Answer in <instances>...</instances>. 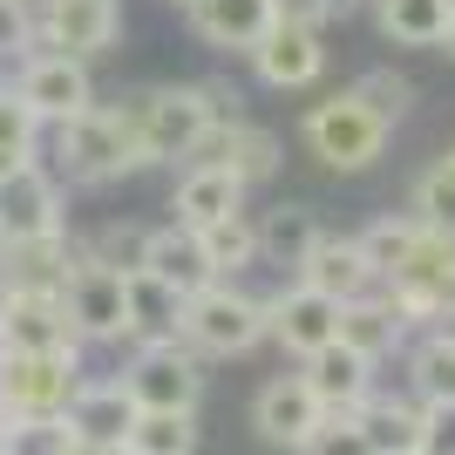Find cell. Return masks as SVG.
Segmentation results:
<instances>
[{
  "instance_id": "1",
  "label": "cell",
  "mask_w": 455,
  "mask_h": 455,
  "mask_svg": "<svg viewBox=\"0 0 455 455\" xmlns=\"http://www.w3.org/2000/svg\"><path fill=\"white\" fill-rule=\"evenodd\" d=\"M55 136H61L55 164H61L68 184H116V177H130V171H150L130 102H95V109H82L76 123H61Z\"/></svg>"
},
{
  "instance_id": "2",
  "label": "cell",
  "mask_w": 455,
  "mask_h": 455,
  "mask_svg": "<svg viewBox=\"0 0 455 455\" xmlns=\"http://www.w3.org/2000/svg\"><path fill=\"white\" fill-rule=\"evenodd\" d=\"M177 340H184L197 361H238V354H251V347L266 340V299L245 292V285H231V279H211L204 292L184 299Z\"/></svg>"
},
{
  "instance_id": "3",
  "label": "cell",
  "mask_w": 455,
  "mask_h": 455,
  "mask_svg": "<svg viewBox=\"0 0 455 455\" xmlns=\"http://www.w3.org/2000/svg\"><path fill=\"white\" fill-rule=\"evenodd\" d=\"M82 347L76 354H0V428L7 421H61L82 387Z\"/></svg>"
},
{
  "instance_id": "4",
  "label": "cell",
  "mask_w": 455,
  "mask_h": 455,
  "mask_svg": "<svg viewBox=\"0 0 455 455\" xmlns=\"http://www.w3.org/2000/svg\"><path fill=\"white\" fill-rule=\"evenodd\" d=\"M116 387L130 395L136 415H197V401H204V361L184 340L136 347L130 367L116 374Z\"/></svg>"
},
{
  "instance_id": "5",
  "label": "cell",
  "mask_w": 455,
  "mask_h": 455,
  "mask_svg": "<svg viewBox=\"0 0 455 455\" xmlns=\"http://www.w3.org/2000/svg\"><path fill=\"white\" fill-rule=\"evenodd\" d=\"M130 116H136V136H143V156L150 164H177L211 136V109H204V89L197 82H156V89L130 95Z\"/></svg>"
},
{
  "instance_id": "6",
  "label": "cell",
  "mask_w": 455,
  "mask_h": 455,
  "mask_svg": "<svg viewBox=\"0 0 455 455\" xmlns=\"http://www.w3.org/2000/svg\"><path fill=\"white\" fill-rule=\"evenodd\" d=\"M306 150L320 156L326 171H367V164H380V150H387V123H380V116H367L361 102H354V95H326V102H313V109H306Z\"/></svg>"
},
{
  "instance_id": "7",
  "label": "cell",
  "mask_w": 455,
  "mask_h": 455,
  "mask_svg": "<svg viewBox=\"0 0 455 455\" xmlns=\"http://www.w3.org/2000/svg\"><path fill=\"white\" fill-rule=\"evenodd\" d=\"M7 89L35 109L41 130H61V123H76L82 109H95V76H89V61L55 55V48H35V55L20 61V76L7 82Z\"/></svg>"
},
{
  "instance_id": "8",
  "label": "cell",
  "mask_w": 455,
  "mask_h": 455,
  "mask_svg": "<svg viewBox=\"0 0 455 455\" xmlns=\"http://www.w3.org/2000/svg\"><path fill=\"white\" fill-rule=\"evenodd\" d=\"M61 313L76 326V340H123L130 333V313H123V272L95 266L89 245L76 238V259H68V279H61Z\"/></svg>"
},
{
  "instance_id": "9",
  "label": "cell",
  "mask_w": 455,
  "mask_h": 455,
  "mask_svg": "<svg viewBox=\"0 0 455 455\" xmlns=\"http://www.w3.org/2000/svg\"><path fill=\"white\" fill-rule=\"evenodd\" d=\"M68 231V204H61V177L28 164L0 184V245H48Z\"/></svg>"
},
{
  "instance_id": "10",
  "label": "cell",
  "mask_w": 455,
  "mask_h": 455,
  "mask_svg": "<svg viewBox=\"0 0 455 455\" xmlns=\"http://www.w3.org/2000/svg\"><path fill=\"white\" fill-rule=\"evenodd\" d=\"M266 340H279L292 361H313L320 347L340 340V306L292 279L285 292H272V299H266Z\"/></svg>"
},
{
  "instance_id": "11",
  "label": "cell",
  "mask_w": 455,
  "mask_h": 455,
  "mask_svg": "<svg viewBox=\"0 0 455 455\" xmlns=\"http://www.w3.org/2000/svg\"><path fill=\"white\" fill-rule=\"evenodd\" d=\"M251 428H259L272 449H292V455H299L306 442L326 428V408L313 401L306 374H272L266 387H259V401H251Z\"/></svg>"
},
{
  "instance_id": "12",
  "label": "cell",
  "mask_w": 455,
  "mask_h": 455,
  "mask_svg": "<svg viewBox=\"0 0 455 455\" xmlns=\"http://www.w3.org/2000/svg\"><path fill=\"white\" fill-rule=\"evenodd\" d=\"M76 326L61 313V292H7L0 313V354H76Z\"/></svg>"
},
{
  "instance_id": "13",
  "label": "cell",
  "mask_w": 455,
  "mask_h": 455,
  "mask_svg": "<svg viewBox=\"0 0 455 455\" xmlns=\"http://www.w3.org/2000/svg\"><path fill=\"white\" fill-rule=\"evenodd\" d=\"M190 164H211V171H231L238 184H266V177H279V164H285V143L266 130V123H231V130H211L197 150H190Z\"/></svg>"
},
{
  "instance_id": "14",
  "label": "cell",
  "mask_w": 455,
  "mask_h": 455,
  "mask_svg": "<svg viewBox=\"0 0 455 455\" xmlns=\"http://www.w3.org/2000/svg\"><path fill=\"white\" fill-rule=\"evenodd\" d=\"M116 35H123V7H116V0H55L48 20H41V41H35V48L95 61L102 48H116Z\"/></svg>"
},
{
  "instance_id": "15",
  "label": "cell",
  "mask_w": 455,
  "mask_h": 455,
  "mask_svg": "<svg viewBox=\"0 0 455 455\" xmlns=\"http://www.w3.org/2000/svg\"><path fill=\"white\" fill-rule=\"evenodd\" d=\"M299 374H306V387H313V401L326 408V421H354V408L374 395V361L347 354L340 340L320 347L313 361H299Z\"/></svg>"
},
{
  "instance_id": "16",
  "label": "cell",
  "mask_w": 455,
  "mask_h": 455,
  "mask_svg": "<svg viewBox=\"0 0 455 455\" xmlns=\"http://www.w3.org/2000/svg\"><path fill=\"white\" fill-rule=\"evenodd\" d=\"M299 285H313V292L333 299V306H354V299H367L380 279H374V266H367L361 238H333V231H326L320 245H313V259L299 266Z\"/></svg>"
},
{
  "instance_id": "17",
  "label": "cell",
  "mask_w": 455,
  "mask_h": 455,
  "mask_svg": "<svg viewBox=\"0 0 455 455\" xmlns=\"http://www.w3.org/2000/svg\"><path fill=\"white\" fill-rule=\"evenodd\" d=\"M245 61L259 68L266 89H313L320 68H326V48H320V35H306V28H279V20H272L266 41H259Z\"/></svg>"
},
{
  "instance_id": "18",
  "label": "cell",
  "mask_w": 455,
  "mask_h": 455,
  "mask_svg": "<svg viewBox=\"0 0 455 455\" xmlns=\"http://www.w3.org/2000/svg\"><path fill=\"white\" fill-rule=\"evenodd\" d=\"M238 211H245V184L231 171L184 164V177H177V190H171V225L204 231V225H218V218H238Z\"/></svg>"
},
{
  "instance_id": "19",
  "label": "cell",
  "mask_w": 455,
  "mask_h": 455,
  "mask_svg": "<svg viewBox=\"0 0 455 455\" xmlns=\"http://www.w3.org/2000/svg\"><path fill=\"white\" fill-rule=\"evenodd\" d=\"M130 395L116 387V380H82L76 401H68V415H61V428H68V442H95V449H116L123 455V435H130Z\"/></svg>"
},
{
  "instance_id": "20",
  "label": "cell",
  "mask_w": 455,
  "mask_h": 455,
  "mask_svg": "<svg viewBox=\"0 0 455 455\" xmlns=\"http://www.w3.org/2000/svg\"><path fill=\"white\" fill-rule=\"evenodd\" d=\"M190 28H197V41L218 48V55H251L272 28V0H197V7H190Z\"/></svg>"
},
{
  "instance_id": "21",
  "label": "cell",
  "mask_w": 455,
  "mask_h": 455,
  "mask_svg": "<svg viewBox=\"0 0 455 455\" xmlns=\"http://www.w3.org/2000/svg\"><path fill=\"white\" fill-rule=\"evenodd\" d=\"M408 333H415V326L401 320V306L387 299V292H367V299H354V306H340V347L347 354H361V361H387V354H395V347H408Z\"/></svg>"
},
{
  "instance_id": "22",
  "label": "cell",
  "mask_w": 455,
  "mask_h": 455,
  "mask_svg": "<svg viewBox=\"0 0 455 455\" xmlns=\"http://www.w3.org/2000/svg\"><path fill=\"white\" fill-rule=\"evenodd\" d=\"M136 272H150V279H164L171 292H204L218 272L204 266V245H197V231L184 225H150V238H143V266Z\"/></svg>"
},
{
  "instance_id": "23",
  "label": "cell",
  "mask_w": 455,
  "mask_h": 455,
  "mask_svg": "<svg viewBox=\"0 0 455 455\" xmlns=\"http://www.w3.org/2000/svg\"><path fill=\"white\" fill-rule=\"evenodd\" d=\"M123 313H130V333H123L130 347H164V340H177V326H184V292H171V285L150 279V272H130V279H123Z\"/></svg>"
},
{
  "instance_id": "24",
  "label": "cell",
  "mask_w": 455,
  "mask_h": 455,
  "mask_svg": "<svg viewBox=\"0 0 455 455\" xmlns=\"http://www.w3.org/2000/svg\"><path fill=\"white\" fill-rule=\"evenodd\" d=\"M251 225H259V266H285L292 279H299V266L313 259V245L326 238V225L306 204H272L266 218H251Z\"/></svg>"
},
{
  "instance_id": "25",
  "label": "cell",
  "mask_w": 455,
  "mask_h": 455,
  "mask_svg": "<svg viewBox=\"0 0 455 455\" xmlns=\"http://www.w3.org/2000/svg\"><path fill=\"white\" fill-rule=\"evenodd\" d=\"M354 428H361L367 455H415V428H421V408L408 395H367L354 408Z\"/></svg>"
},
{
  "instance_id": "26",
  "label": "cell",
  "mask_w": 455,
  "mask_h": 455,
  "mask_svg": "<svg viewBox=\"0 0 455 455\" xmlns=\"http://www.w3.org/2000/svg\"><path fill=\"white\" fill-rule=\"evenodd\" d=\"M374 14H380V35L401 41V48H442L455 0H374Z\"/></svg>"
},
{
  "instance_id": "27",
  "label": "cell",
  "mask_w": 455,
  "mask_h": 455,
  "mask_svg": "<svg viewBox=\"0 0 455 455\" xmlns=\"http://www.w3.org/2000/svg\"><path fill=\"white\" fill-rule=\"evenodd\" d=\"M408 401L415 408H455V347L421 333L408 354Z\"/></svg>"
},
{
  "instance_id": "28",
  "label": "cell",
  "mask_w": 455,
  "mask_h": 455,
  "mask_svg": "<svg viewBox=\"0 0 455 455\" xmlns=\"http://www.w3.org/2000/svg\"><path fill=\"white\" fill-rule=\"evenodd\" d=\"M197 245H204V266L218 272V279H231V272H245V266H259V225H251V211L204 225V231H197Z\"/></svg>"
},
{
  "instance_id": "29",
  "label": "cell",
  "mask_w": 455,
  "mask_h": 455,
  "mask_svg": "<svg viewBox=\"0 0 455 455\" xmlns=\"http://www.w3.org/2000/svg\"><path fill=\"white\" fill-rule=\"evenodd\" d=\"M408 218H415L421 231H442V238H455V150H449V156H435V164L415 177Z\"/></svg>"
},
{
  "instance_id": "30",
  "label": "cell",
  "mask_w": 455,
  "mask_h": 455,
  "mask_svg": "<svg viewBox=\"0 0 455 455\" xmlns=\"http://www.w3.org/2000/svg\"><path fill=\"white\" fill-rule=\"evenodd\" d=\"M354 238H361L367 266H374V279L387 285V279H395L401 266H408V259H415V238H421V225H415V218H408V211H401V218H395V211H387V218H374V225H367V231H354Z\"/></svg>"
},
{
  "instance_id": "31",
  "label": "cell",
  "mask_w": 455,
  "mask_h": 455,
  "mask_svg": "<svg viewBox=\"0 0 455 455\" xmlns=\"http://www.w3.org/2000/svg\"><path fill=\"white\" fill-rule=\"evenodd\" d=\"M41 123H35V109L20 102L7 82H0V184L14 171H28V164H41Z\"/></svg>"
},
{
  "instance_id": "32",
  "label": "cell",
  "mask_w": 455,
  "mask_h": 455,
  "mask_svg": "<svg viewBox=\"0 0 455 455\" xmlns=\"http://www.w3.org/2000/svg\"><path fill=\"white\" fill-rule=\"evenodd\" d=\"M123 455H197V415H136Z\"/></svg>"
},
{
  "instance_id": "33",
  "label": "cell",
  "mask_w": 455,
  "mask_h": 455,
  "mask_svg": "<svg viewBox=\"0 0 455 455\" xmlns=\"http://www.w3.org/2000/svg\"><path fill=\"white\" fill-rule=\"evenodd\" d=\"M347 95H354V102H361L367 116H380L387 130H395L401 116L415 109V82L401 76V68H367V76L354 82V89H347Z\"/></svg>"
},
{
  "instance_id": "34",
  "label": "cell",
  "mask_w": 455,
  "mask_h": 455,
  "mask_svg": "<svg viewBox=\"0 0 455 455\" xmlns=\"http://www.w3.org/2000/svg\"><path fill=\"white\" fill-rule=\"evenodd\" d=\"M143 238H150V225H102L95 238H82V245H89L95 266H109V272L130 279V272L143 266Z\"/></svg>"
},
{
  "instance_id": "35",
  "label": "cell",
  "mask_w": 455,
  "mask_h": 455,
  "mask_svg": "<svg viewBox=\"0 0 455 455\" xmlns=\"http://www.w3.org/2000/svg\"><path fill=\"white\" fill-rule=\"evenodd\" d=\"M0 442H7V455H68V428L61 421H7Z\"/></svg>"
},
{
  "instance_id": "36",
  "label": "cell",
  "mask_w": 455,
  "mask_h": 455,
  "mask_svg": "<svg viewBox=\"0 0 455 455\" xmlns=\"http://www.w3.org/2000/svg\"><path fill=\"white\" fill-rule=\"evenodd\" d=\"M333 7H347V0H272V20H279V28H306V35H320L326 20H333Z\"/></svg>"
},
{
  "instance_id": "37",
  "label": "cell",
  "mask_w": 455,
  "mask_h": 455,
  "mask_svg": "<svg viewBox=\"0 0 455 455\" xmlns=\"http://www.w3.org/2000/svg\"><path fill=\"white\" fill-rule=\"evenodd\" d=\"M415 455H455V408H421Z\"/></svg>"
},
{
  "instance_id": "38",
  "label": "cell",
  "mask_w": 455,
  "mask_h": 455,
  "mask_svg": "<svg viewBox=\"0 0 455 455\" xmlns=\"http://www.w3.org/2000/svg\"><path fill=\"white\" fill-rule=\"evenodd\" d=\"M35 55V35H28V20H20L14 0H0V68L7 61H28Z\"/></svg>"
},
{
  "instance_id": "39",
  "label": "cell",
  "mask_w": 455,
  "mask_h": 455,
  "mask_svg": "<svg viewBox=\"0 0 455 455\" xmlns=\"http://www.w3.org/2000/svg\"><path fill=\"white\" fill-rule=\"evenodd\" d=\"M299 455H367V442H361V428H354V421H326V428L306 442Z\"/></svg>"
},
{
  "instance_id": "40",
  "label": "cell",
  "mask_w": 455,
  "mask_h": 455,
  "mask_svg": "<svg viewBox=\"0 0 455 455\" xmlns=\"http://www.w3.org/2000/svg\"><path fill=\"white\" fill-rule=\"evenodd\" d=\"M428 333H435V340H449V347H455V306H449V313H442L435 326H428Z\"/></svg>"
},
{
  "instance_id": "41",
  "label": "cell",
  "mask_w": 455,
  "mask_h": 455,
  "mask_svg": "<svg viewBox=\"0 0 455 455\" xmlns=\"http://www.w3.org/2000/svg\"><path fill=\"white\" fill-rule=\"evenodd\" d=\"M68 455H116V449H95V442H68Z\"/></svg>"
},
{
  "instance_id": "42",
  "label": "cell",
  "mask_w": 455,
  "mask_h": 455,
  "mask_svg": "<svg viewBox=\"0 0 455 455\" xmlns=\"http://www.w3.org/2000/svg\"><path fill=\"white\" fill-rule=\"evenodd\" d=\"M442 55H455V14H449V35H442Z\"/></svg>"
},
{
  "instance_id": "43",
  "label": "cell",
  "mask_w": 455,
  "mask_h": 455,
  "mask_svg": "<svg viewBox=\"0 0 455 455\" xmlns=\"http://www.w3.org/2000/svg\"><path fill=\"white\" fill-rule=\"evenodd\" d=\"M0 313H7V279H0Z\"/></svg>"
},
{
  "instance_id": "44",
  "label": "cell",
  "mask_w": 455,
  "mask_h": 455,
  "mask_svg": "<svg viewBox=\"0 0 455 455\" xmlns=\"http://www.w3.org/2000/svg\"><path fill=\"white\" fill-rule=\"evenodd\" d=\"M171 7H184V14H190V7H197V0H171Z\"/></svg>"
},
{
  "instance_id": "45",
  "label": "cell",
  "mask_w": 455,
  "mask_h": 455,
  "mask_svg": "<svg viewBox=\"0 0 455 455\" xmlns=\"http://www.w3.org/2000/svg\"><path fill=\"white\" fill-rule=\"evenodd\" d=\"M0 455H7V442H0Z\"/></svg>"
}]
</instances>
